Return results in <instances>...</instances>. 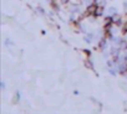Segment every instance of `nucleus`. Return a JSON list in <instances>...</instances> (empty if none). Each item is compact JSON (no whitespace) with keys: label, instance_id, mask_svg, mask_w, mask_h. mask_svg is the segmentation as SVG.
Masks as SVG:
<instances>
[{"label":"nucleus","instance_id":"obj_1","mask_svg":"<svg viewBox=\"0 0 127 114\" xmlns=\"http://www.w3.org/2000/svg\"><path fill=\"white\" fill-rule=\"evenodd\" d=\"M96 9H97V5H96L94 1H92L91 4H89V5H87V8H86V11H87V14L90 15V18H91V16H94V14H95Z\"/></svg>","mask_w":127,"mask_h":114},{"label":"nucleus","instance_id":"obj_2","mask_svg":"<svg viewBox=\"0 0 127 114\" xmlns=\"http://www.w3.org/2000/svg\"><path fill=\"white\" fill-rule=\"evenodd\" d=\"M103 13H105V5H97L94 18H101V16H103Z\"/></svg>","mask_w":127,"mask_h":114},{"label":"nucleus","instance_id":"obj_3","mask_svg":"<svg viewBox=\"0 0 127 114\" xmlns=\"http://www.w3.org/2000/svg\"><path fill=\"white\" fill-rule=\"evenodd\" d=\"M85 66H86L87 68H90V70L94 71V63H92V61L90 60V57H87V58L85 60Z\"/></svg>","mask_w":127,"mask_h":114},{"label":"nucleus","instance_id":"obj_4","mask_svg":"<svg viewBox=\"0 0 127 114\" xmlns=\"http://www.w3.org/2000/svg\"><path fill=\"white\" fill-rule=\"evenodd\" d=\"M82 52L86 55V57H91V51L90 50H82Z\"/></svg>","mask_w":127,"mask_h":114},{"label":"nucleus","instance_id":"obj_5","mask_svg":"<svg viewBox=\"0 0 127 114\" xmlns=\"http://www.w3.org/2000/svg\"><path fill=\"white\" fill-rule=\"evenodd\" d=\"M39 13H41V15H44V9L42 8H39Z\"/></svg>","mask_w":127,"mask_h":114},{"label":"nucleus","instance_id":"obj_6","mask_svg":"<svg viewBox=\"0 0 127 114\" xmlns=\"http://www.w3.org/2000/svg\"><path fill=\"white\" fill-rule=\"evenodd\" d=\"M123 6H125V9H126V10H127V1H126V3H125V5H123Z\"/></svg>","mask_w":127,"mask_h":114}]
</instances>
